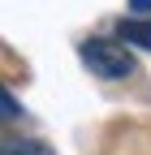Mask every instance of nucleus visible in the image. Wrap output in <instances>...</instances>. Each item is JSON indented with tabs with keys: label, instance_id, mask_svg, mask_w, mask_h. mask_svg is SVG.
<instances>
[{
	"label": "nucleus",
	"instance_id": "obj_2",
	"mask_svg": "<svg viewBox=\"0 0 151 155\" xmlns=\"http://www.w3.org/2000/svg\"><path fill=\"white\" fill-rule=\"evenodd\" d=\"M117 35H121V43L151 52V17H125V22H117Z\"/></svg>",
	"mask_w": 151,
	"mask_h": 155
},
{
	"label": "nucleus",
	"instance_id": "obj_5",
	"mask_svg": "<svg viewBox=\"0 0 151 155\" xmlns=\"http://www.w3.org/2000/svg\"><path fill=\"white\" fill-rule=\"evenodd\" d=\"M129 9L134 13H151V0H129Z\"/></svg>",
	"mask_w": 151,
	"mask_h": 155
},
{
	"label": "nucleus",
	"instance_id": "obj_3",
	"mask_svg": "<svg viewBox=\"0 0 151 155\" xmlns=\"http://www.w3.org/2000/svg\"><path fill=\"white\" fill-rule=\"evenodd\" d=\"M0 155H52V147L43 138H5Z\"/></svg>",
	"mask_w": 151,
	"mask_h": 155
},
{
	"label": "nucleus",
	"instance_id": "obj_4",
	"mask_svg": "<svg viewBox=\"0 0 151 155\" xmlns=\"http://www.w3.org/2000/svg\"><path fill=\"white\" fill-rule=\"evenodd\" d=\"M0 104H5V121L22 116V108H17V99H13V91H0Z\"/></svg>",
	"mask_w": 151,
	"mask_h": 155
},
{
	"label": "nucleus",
	"instance_id": "obj_1",
	"mask_svg": "<svg viewBox=\"0 0 151 155\" xmlns=\"http://www.w3.org/2000/svg\"><path fill=\"white\" fill-rule=\"evenodd\" d=\"M82 65L95 73V78H129L134 73V56H129L125 43H117V39H86V43L78 48Z\"/></svg>",
	"mask_w": 151,
	"mask_h": 155
}]
</instances>
